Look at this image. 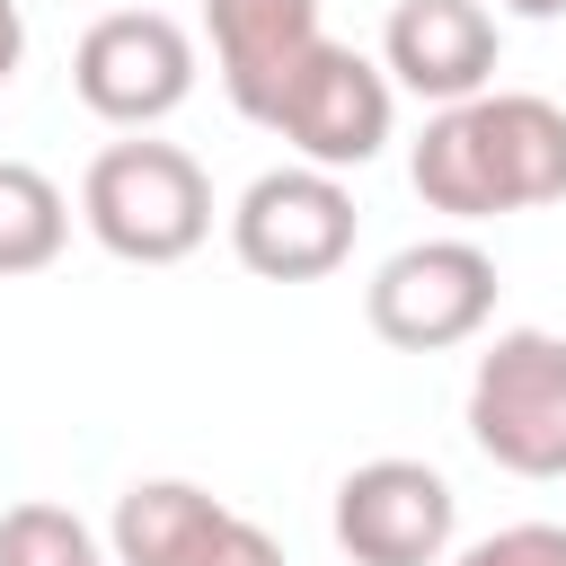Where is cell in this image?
Segmentation results:
<instances>
[{"label":"cell","mask_w":566,"mask_h":566,"mask_svg":"<svg viewBox=\"0 0 566 566\" xmlns=\"http://www.w3.org/2000/svg\"><path fill=\"white\" fill-rule=\"evenodd\" d=\"M389 124H398L389 71H380L371 53H354V44H336V35H318L310 62L283 80V97L265 106V133H283V142L301 150V168H327V177L380 159Z\"/></svg>","instance_id":"obj_4"},{"label":"cell","mask_w":566,"mask_h":566,"mask_svg":"<svg viewBox=\"0 0 566 566\" xmlns=\"http://www.w3.org/2000/svg\"><path fill=\"white\" fill-rule=\"evenodd\" d=\"M230 256L265 283H318L354 256V195L327 168H265L230 203Z\"/></svg>","instance_id":"obj_7"},{"label":"cell","mask_w":566,"mask_h":566,"mask_svg":"<svg viewBox=\"0 0 566 566\" xmlns=\"http://www.w3.org/2000/svg\"><path fill=\"white\" fill-rule=\"evenodd\" d=\"M203 35H212L230 106L248 124H265V106L318 44V0H203Z\"/></svg>","instance_id":"obj_11"},{"label":"cell","mask_w":566,"mask_h":566,"mask_svg":"<svg viewBox=\"0 0 566 566\" xmlns=\"http://www.w3.org/2000/svg\"><path fill=\"white\" fill-rule=\"evenodd\" d=\"M80 221L124 265H177L212 239V177L177 142H106L80 177Z\"/></svg>","instance_id":"obj_2"},{"label":"cell","mask_w":566,"mask_h":566,"mask_svg":"<svg viewBox=\"0 0 566 566\" xmlns=\"http://www.w3.org/2000/svg\"><path fill=\"white\" fill-rule=\"evenodd\" d=\"M71 239V195L27 168V159H0V274H44Z\"/></svg>","instance_id":"obj_12"},{"label":"cell","mask_w":566,"mask_h":566,"mask_svg":"<svg viewBox=\"0 0 566 566\" xmlns=\"http://www.w3.org/2000/svg\"><path fill=\"white\" fill-rule=\"evenodd\" d=\"M469 442L513 478H566V336L504 327L469 371Z\"/></svg>","instance_id":"obj_3"},{"label":"cell","mask_w":566,"mask_h":566,"mask_svg":"<svg viewBox=\"0 0 566 566\" xmlns=\"http://www.w3.org/2000/svg\"><path fill=\"white\" fill-rule=\"evenodd\" d=\"M407 177L451 221H495V212L566 203V106H548L531 88H486L469 106H442L416 133Z\"/></svg>","instance_id":"obj_1"},{"label":"cell","mask_w":566,"mask_h":566,"mask_svg":"<svg viewBox=\"0 0 566 566\" xmlns=\"http://www.w3.org/2000/svg\"><path fill=\"white\" fill-rule=\"evenodd\" d=\"M0 566H106V557L71 504H9L0 513Z\"/></svg>","instance_id":"obj_13"},{"label":"cell","mask_w":566,"mask_h":566,"mask_svg":"<svg viewBox=\"0 0 566 566\" xmlns=\"http://www.w3.org/2000/svg\"><path fill=\"white\" fill-rule=\"evenodd\" d=\"M71 88L97 124L150 133L159 115L195 97V35L168 9H106L71 53Z\"/></svg>","instance_id":"obj_6"},{"label":"cell","mask_w":566,"mask_h":566,"mask_svg":"<svg viewBox=\"0 0 566 566\" xmlns=\"http://www.w3.org/2000/svg\"><path fill=\"white\" fill-rule=\"evenodd\" d=\"M451 566H566V522H504V531L469 539Z\"/></svg>","instance_id":"obj_14"},{"label":"cell","mask_w":566,"mask_h":566,"mask_svg":"<svg viewBox=\"0 0 566 566\" xmlns=\"http://www.w3.org/2000/svg\"><path fill=\"white\" fill-rule=\"evenodd\" d=\"M106 548H115V566H292L274 531H256L195 478H133L115 495Z\"/></svg>","instance_id":"obj_8"},{"label":"cell","mask_w":566,"mask_h":566,"mask_svg":"<svg viewBox=\"0 0 566 566\" xmlns=\"http://www.w3.org/2000/svg\"><path fill=\"white\" fill-rule=\"evenodd\" d=\"M363 318L398 354H451L495 318V256L478 239H416L371 274Z\"/></svg>","instance_id":"obj_5"},{"label":"cell","mask_w":566,"mask_h":566,"mask_svg":"<svg viewBox=\"0 0 566 566\" xmlns=\"http://www.w3.org/2000/svg\"><path fill=\"white\" fill-rule=\"evenodd\" d=\"M460 495L433 460H363L336 486V548L354 566H442Z\"/></svg>","instance_id":"obj_9"},{"label":"cell","mask_w":566,"mask_h":566,"mask_svg":"<svg viewBox=\"0 0 566 566\" xmlns=\"http://www.w3.org/2000/svg\"><path fill=\"white\" fill-rule=\"evenodd\" d=\"M380 71H389V88L424 97L433 115L486 97V80H495L486 0H398L389 27H380Z\"/></svg>","instance_id":"obj_10"},{"label":"cell","mask_w":566,"mask_h":566,"mask_svg":"<svg viewBox=\"0 0 566 566\" xmlns=\"http://www.w3.org/2000/svg\"><path fill=\"white\" fill-rule=\"evenodd\" d=\"M495 9H513V18H566V0H495Z\"/></svg>","instance_id":"obj_16"},{"label":"cell","mask_w":566,"mask_h":566,"mask_svg":"<svg viewBox=\"0 0 566 566\" xmlns=\"http://www.w3.org/2000/svg\"><path fill=\"white\" fill-rule=\"evenodd\" d=\"M18 62H27V9H18V0H0V88L18 80Z\"/></svg>","instance_id":"obj_15"}]
</instances>
